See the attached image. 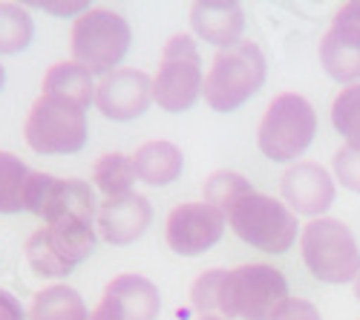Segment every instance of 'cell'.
Instances as JSON below:
<instances>
[{
  "instance_id": "cell-1",
  "label": "cell",
  "mask_w": 360,
  "mask_h": 320,
  "mask_svg": "<svg viewBox=\"0 0 360 320\" xmlns=\"http://www.w3.org/2000/svg\"><path fill=\"white\" fill-rule=\"evenodd\" d=\"M265 55L257 44L239 41L231 49H219L214 55L211 72L205 78L202 96L217 113H233L248 98H254L265 84Z\"/></svg>"
},
{
  "instance_id": "cell-2",
  "label": "cell",
  "mask_w": 360,
  "mask_h": 320,
  "mask_svg": "<svg viewBox=\"0 0 360 320\" xmlns=\"http://www.w3.org/2000/svg\"><path fill=\"white\" fill-rule=\"evenodd\" d=\"M288 300V283L274 266L248 263L225 271L219 306L225 320H271Z\"/></svg>"
},
{
  "instance_id": "cell-3",
  "label": "cell",
  "mask_w": 360,
  "mask_h": 320,
  "mask_svg": "<svg viewBox=\"0 0 360 320\" xmlns=\"http://www.w3.org/2000/svg\"><path fill=\"white\" fill-rule=\"evenodd\" d=\"M228 225L245 245L268 254H283L297 240V217L280 199L248 191L225 211Z\"/></svg>"
},
{
  "instance_id": "cell-4",
  "label": "cell",
  "mask_w": 360,
  "mask_h": 320,
  "mask_svg": "<svg viewBox=\"0 0 360 320\" xmlns=\"http://www.w3.org/2000/svg\"><path fill=\"white\" fill-rule=\"evenodd\" d=\"M130 23L112 9H89L72 26V58L89 75H110L130 52Z\"/></svg>"
},
{
  "instance_id": "cell-5",
  "label": "cell",
  "mask_w": 360,
  "mask_h": 320,
  "mask_svg": "<svg viewBox=\"0 0 360 320\" xmlns=\"http://www.w3.org/2000/svg\"><path fill=\"white\" fill-rule=\"evenodd\" d=\"M317 136V113L314 107L303 98V96H294V93H283L277 96L271 104H268L262 122H259V151L277 162L285 165L291 159H300L309 144Z\"/></svg>"
},
{
  "instance_id": "cell-6",
  "label": "cell",
  "mask_w": 360,
  "mask_h": 320,
  "mask_svg": "<svg viewBox=\"0 0 360 320\" xmlns=\"http://www.w3.org/2000/svg\"><path fill=\"white\" fill-rule=\"evenodd\" d=\"M309 271L332 286L354 283L360 274V248L354 234L338 219H311L300 237Z\"/></svg>"
},
{
  "instance_id": "cell-7",
  "label": "cell",
  "mask_w": 360,
  "mask_h": 320,
  "mask_svg": "<svg viewBox=\"0 0 360 320\" xmlns=\"http://www.w3.org/2000/svg\"><path fill=\"white\" fill-rule=\"evenodd\" d=\"M26 144L41 156H70L86 144V113L41 96L26 115Z\"/></svg>"
},
{
  "instance_id": "cell-8",
  "label": "cell",
  "mask_w": 360,
  "mask_h": 320,
  "mask_svg": "<svg viewBox=\"0 0 360 320\" xmlns=\"http://www.w3.org/2000/svg\"><path fill=\"white\" fill-rule=\"evenodd\" d=\"M202 58L191 35H173L153 78V101L167 113H185L202 96Z\"/></svg>"
},
{
  "instance_id": "cell-9",
  "label": "cell",
  "mask_w": 360,
  "mask_h": 320,
  "mask_svg": "<svg viewBox=\"0 0 360 320\" xmlns=\"http://www.w3.org/2000/svg\"><path fill=\"white\" fill-rule=\"evenodd\" d=\"M96 248L93 225H46L26 240V260L38 277L72 274Z\"/></svg>"
},
{
  "instance_id": "cell-10",
  "label": "cell",
  "mask_w": 360,
  "mask_h": 320,
  "mask_svg": "<svg viewBox=\"0 0 360 320\" xmlns=\"http://www.w3.org/2000/svg\"><path fill=\"white\" fill-rule=\"evenodd\" d=\"M26 211L41 217L46 225H93L96 193L81 179H55L49 173L32 177L26 196Z\"/></svg>"
},
{
  "instance_id": "cell-11",
  "label": "cell",
  "mask_w": 360,
  "mask_h": 320,
  "mask_svg": "<svg viewBox=\"0 0 360 320\" xmlns=\"http://www.w3.org/2000/svg\"><path fill=\"white\" fill-rule=\"evenodd\" d=\"M228 217L207 202H185L167 214L165 240L179 257H199L211 251L225 234Z\"/></svg>"
},
{
  "instance_id": "cell-12",
  "label": "cell",
  "mask_w": 360,
  "mask_h": 320,
  "mask_svg": "<svg viewBox=\"0 0 360 320\" xmlns=\"http://www.w3.org/2000/svg\"><path fill=\"white\" fill-rule=\"evenodd\" d=\"M320 64L335 81H360V0L343 4L320 41Z\"/></svg>"
},
{
  "instance_id": "cell-13",
  "label": "cell",
  "mask_w": 360,
  "mask_h": 320,
  "mask_svg": "<svg viewBox=\"0 0 360 320\" xmlns=\"http://www.w3.org/2000/svg\"><path fill=\"white\" fill-rule=\"evenodd\" d=\"M153 101V78L141 70H115L96 87V104L112 122H133Z\"/></svg>"
},
{
  "instance_id": "cell-14",
  "label": "cell",
  "mask_w": 360,
  "mask_h": 320,
  "mask_svg": "<svg viewBox=\"0 0 360 320\" xmlns=\"http://www.w3.org/2000/svg\"><path fill=\"white\" fill-rule=\"evenodd\" d=\"M283 199L291 205V211L303 217H320L332 208L335 202V182L328 170L317 162H297L283 173Z\"/></svg>"
},
{
  "instance_id": "cell-15",
  "label": "cell",
  "mask_w": 360,
  "mask_h": 320,
  "mask_svg": "<svg viewBox=\"0 0 360 320\" xmlns=\"http://www.w3.org/2000/svg\"><path fill=\"white\" fill-rule=\"evenodd\" d=\"M153 222V205L141 193H124V196H110L98 205L96 225L101 240L110 245H130L136 243Z\"/></svg>"
},
{
  "instance_id": "cell-16",
  "label": "cell",
  "mask_w": 360,
  "mask_h": 320,
  "mask_svg": "<svg viewBox=\"0 0 360 320\" xmlns=\"http://www.w3.org/2000/svg\"><path fill=\"white\" fill-rule=\"evenodd\" d=\"M191 26L205 44L231 49L243 38L245 12L233 0H202L191 6Z\"/></svg>"
},
{
  "instance_id": "cell-17",
  "label": "cell",
  "mask_w": 360,
  "mask_h": 320,
  "mask_svg": "<svg viewBox=\"0 0 360 320\" xmlns=\"http://www.w3.org/2000/svg\"><path fill=\"white\" fill-rule=\"evenodd\" d=\"M101 300H107L122 320H156L162 309L159 288L141 274H118Z\"/></svg>"
},
{
  "instance_id": "cell-18",
  "label": "cell",
  "mask_w": 360,
  "mask_h": 320,
  "mask_svg": "<svg viewBox=\"0 0 360 320\" xmlns=\"http://www.w3.org/2000/svg\"><path fill=\"white\" fill-rule=\"evenodd\" d=\"M185 167V156L173 141H144L133 153V170L136 179H141L150 188H165L179 179Z\"/></svg>"
},
{
  "instance_id": "cell-19",
  "label": "cell",
  "mask_w": 360,
  "mask_h": 320,
  "mask_svg": "<svg viewBox=\"0 0 360 320\" xmlns=\"http://www.w3.org/2000/svg\"><path fill=\"white\" fill-rule=\"evenodd\" d=\"M44 96H52L58 101L86 113V107L96 101V84H93V75L84 67H78L75 61L55 64L44 75Z\"/></svg>"
},
{
  "instance_id": "cell-20",
  "label": "cell",
  "mask_w": 360,
  "mask_h": 320,
  "mask_svg": "<svg viewBox=\"0 0 360 320\" xmlns=\"http://www.w3.org/2000/svg\"><path fill=\"white\" fill-rule=\"evenodd\" d=\"M35 170L20 162L15 153L0 151V214L26 211V196Z\"/></svg>"
},
{
  "instance_id": "cell-21",
  "label": "cell",
  "mask_w": 360,
  "mask_h": 320,
  "mask_svg": "<svg viewBox=\"0 0 360 320\" xmlns=\"http://www.w3.org/2000/svg\"><path fill=\"white\" fill-rule=\"evenodd\" d=\"M29 320H89L84 297L70 286L41 288L29 309Z\"/></svg>"
},
{
  "instance_id": "cell-22",
  "label": "cell",
  "mask_w": 360,
  "mask_h": 320,
  "mask_svg": "<svg viewBox=\"0 0 360 320\" xmlns=\"http://www.w3.org/2000/svg\"><path fill=\"white\" fill-rule=\"evenodd\" d=\"M93 182L98 185V191L104 193V199L133 193V182H136L133 159H127V156H122V153H107V156H101V159L96 162V167H93Z\"/></svg>"
},
{
  "instance_id": "cell-23",
  "label": "cell",
  "mask_w": 360,
  "mask_h": 320,
  "mask_svg": "<svg viewBox=\"0 0 360 320\" xmlns=\"http://www.w3.org/2000/svg\"><path fill=\"white\" fill-rule=\"evenodd\" d=\"M35 38V23L18 4H0V55L23 52Z\"/></svg>"
},
{
  "instance_id": "cell-24",
  "label": "cell",
  "mask_w": 360,
  "mask_h": 320,
  "mask_svg": "<svg viewBox=\"0 0 360 320\" xmlns=\"http://www.w3.org/2000/svg\"><path fill=\"white\" fill-rule=\"evenodd\" d=\"M332 124L349 148L360 151V84H349L332 104Z\"/></svg>"
},
{
  "instance_id": "cell-25",
  "label": "cell",
  "mask_w": 360,
  "mask_h": 320,
  "mask_svg": "<svg viewBox=\"0 0 360 320\" xmlns=\"http://www.w3.org/2000/svg\"><path fill=\"white\" fill-rule=\"evenodd\" d=\"M248 191H254V188L245 177H239V173H233V170H217L205 182V202L225 214L233 202L239 196H245Z\"/></svg>"
},
{
  "instance_id": "cell-26",
  "label": "cell",
  "mask_w": 360,
  "mask_h": 320,
  "mask_svg": "<svg viewBox=\"0 0 360 320\" xmlns=\"http://www.w3.org/2000/svg\"><path fill=\"white\" fill-rule=\"evenodd\" d=\"M222 277H225L222 269H211V271H205V274L193 283V288H191V303H193L196 312H202V314L217 312V306H219Z\"/></svg>"
},
{
  "instance_id": "cell-27",
  "label": "cell",
  "mask_w": 360,
  "mask_h": 320,
  "mask_svg": "<svg viewBox=\"0 0 360 320\" xmlns=\"http://www.w3.org/2000/svg\"><path fill=\"white\" fill-rule=\"evenodd\" d=\"M332 165H335L338 182H340L346 191L360 193V151H357V148H349V144H343V148L335 153Z\"/></svg>"
},
{
  "instance_id": "cell-28",
  "label": "cell",
  "mask_w": 360,
  "mask_h": 320,
  "mask_svg": "<svg viewBox=\"0 0 360 320\" xmlns=\"http://www.w3.org/2000/svg\"><path fill=\"white\" fill-rule=\"evenodd\" d=\"M271 320H320V312L314 309V303L309 300H300V297H288L277 314Z\"/></svg>"
},
{
  "instance_id": "cell-29",
  "label": "cell",
  "mask_w": 360,
  "mask_h": 320,
  "mask_svg": "<svg viewBox=\"0 0 360 320\" xmlns=\"http://www.w3.org/2000/svg\"><path fill=\"white\" fill-rule=\"evenodd\" d=\"M0 320H26V312L20 306V300L9 292L0 288Z\"/></svg>"
},
{
  "instance_id": "cell-30",
  "label": "cell",
  "mask_w": 360,
  "mask_h": 320,
  "mask_svg": "<svg viewBox=\"0 0 360 320\" xmlns=\"http://www.w3.org/2000/svg\"><path fill=\"white\" fill-rule=\"evenodd\" d=\"M44 9H46V12H52V15H72V12L86 15V12H89V6H86V4H70V6H52V4H44Z\"/></svg>"
},
{
  "instance_id": "cell-31",
  "label": "cell",
  "mask_w": 360,
  "mask_h": 320,
  "mask_svg": "<svg viewBox=\"0 0 360 320\" xmlns=\"http://www.w3.org/2000/svg\"><path fill=\"white\" fill-rule=\"evenodd\" d=\"M89 320H122V317L115 314V309H112L107 300H101V303L96 306V312L89 314Z\"/></svg>"
},
{
  "instance_id": "cell-32",
  "label": "cell",
  "mask_w": 360,
  "mask_h": 320,
  "mask_svg": "<svg viewBox=\"0 0 360 320\" xmlns=\"http://www.w3.org/2000/svg\"><path fill=\"white\" fill-rule=\"evenodd\" d=\"M4 84H6V70H4V64H0V90H4Z\"/></svg>"
},
{
  "instance_id": "cell-33",
  "label": "cell",
  "mask_w": 360,
  "mask_h": 320,
  "mask_svg": "<svg viewBox=\"0 0 360 320\" xmlns=\"http://www.w3.org/2000/svg\"><path fill=\"white\" fill-rule=\"evenodd\" d=\"M354 297H357V300H360V274H357V277H354Z\"/></svg>"
},
{
  "instance_id": "cell-34",
  "label": "cell",
  "mask_w": 360,
  "mask_h": 320,
  "mask_svg": "<svg viewBox=\"0 0 360 320\" xmlns=\"http://www.w3.org/2000/svg\"><path fill=\"white\" fill-rule=\"evenodd\" d=\"M199 320H222V317H217V314H202Z\"/></svg>"
}]
</instances>
